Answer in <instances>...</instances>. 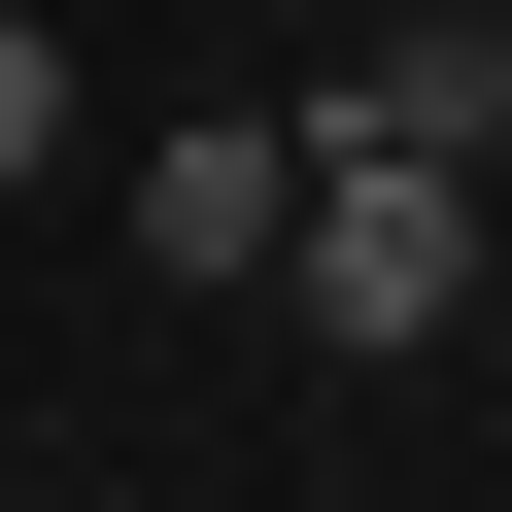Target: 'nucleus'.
I'll list each match as a JSON object with an SVG mask.
<instances>
[{"label":"nucleus","instance_id":"nucleus-3","mask_svg":"<svg viewBox=\"0 0 512 512\" xmlns=\"http://www.w3.org/2000/svg\"><path fill=\"white\" fill-rule=\"evenodd\" d=\"M342 137H444V171H512V35H478V0H410V35L342 69Z\"/></svg>","mask_w":512,"mask_h":512},{"label":"nucleus","instance_id":"nucleus-4","mask_svg":"<svg viewBox=\"0 0 512 512\" xmlns=\"http://www.w3.org/2000/svg\"><path fill=\"white\" fill-rule=\"evenodd\" d=\"M69 137H103V103H69V35H35V0H0V205H35Z\"/></svg>","mask_w":512,"mask_h":512},{"label":"nucleus","instance_id":"nucleus-2","mask_svg":"<svg viewBox=\"0 0 512 512\" xmlns=\"http://www.w3.org/2000/svg\"><path fill=\"white\" fill-rule=\"evenodd\" d=\"M274 239H308V137H239V103H205V137H137V274H171V308H239Z\"/></svg>","mask_w":512,"mask_h":512},{"label":"nucleus","instance_id":"nucleus-1","mask_svg":"<svg viewBox=\"0 0 512 512\" xmlns=\"http://www.w3.org/2000/svg\"><path fill=\"white\" fill-rule=\"evenodd\" d=\"M274 308L410 376V342L478 308V171H444V137H342V103H308V239H274Z\"/></svg>","mask_w":512,"mask_h":512}]
</instances>
